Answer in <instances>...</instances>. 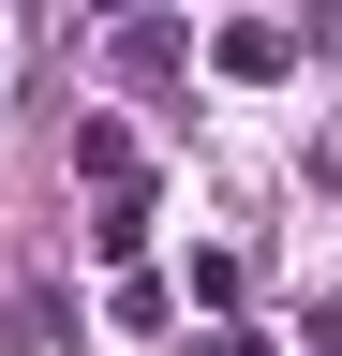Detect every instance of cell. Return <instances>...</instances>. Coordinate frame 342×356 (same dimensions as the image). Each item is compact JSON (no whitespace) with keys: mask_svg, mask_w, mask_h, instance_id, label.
Returning <instances> with one entry per match:
<instances>
[{"mask_svg":"<svg viewBox=\"0 0 342 356\" xmlns=\"http://www.w3.org/2000/svg\"><path fill=\"white\" fill-rule=\"evenodd\" d=\"M179 60H194V30H179V15H104V74H119V89H164Z\"/></svg>","mask_w":342,"mask_h":356,"instance_id":"6da1fadb","label":"cell"},{"mask_svg":"<svg viewBox=\"0 0 342 356\" xmlns=\"http://www.w3.org/2000/svg\"><path fill=\"white\" fill-rule=\"evenodd\" d=\"M208 60H224L238 89H283V74H297V30H283V15H238V30H208Z\"/></svg>","mask_w":342,"mask_h":356,"instance_id":"7a4b0ae2","label":"cell"},{"mask_svg":"<svg viewBox=\"0 0 342 356\" xmlns=\"http://www.w3.org/2000/svg\"><path fill=\"white\" fill-rule=\"evenodd\" d=\"M149 252V193L134 178H90V267H134Z\"/></svg>","mask_w":342,"mask_h":356,"instance_id":"3957f363","label":"cell"},{"mask_svg":"<svg viewBox=\"0 0 342 356\" xmlns=\"http://www.w3.org/2000/svg\"><path fill=\"white\" fill-rule=\"evenodd\" d=\"M75 178H134V134H119V119H75Z\"/></svg>","mask_w":342,"mask_h":356,"instance_id":"277c9868","label":"cell"},{"mask_svg":"<svg viewBox=\"0 0 342 356\" xmlns=\"http://www.w3.org/2000/svg\"><path fill=\"white\" fill-rule=\"evenodd\" d=\"M313 356H342V297H327V312H313Z\"/></svg>","mask_w":342,"mask_h":356,"instance_id":"5b68a950","label":"cell"},{"mask_svg":"<svg viewBox=\"0 0 342 356\" xmlns=\"http://www.w3.org/2000/svg\"><path fill=\"white\" fill-rule=\"evenodd\" d=\"M327 163H342V134H327Z\"/></svg>","mask_w":342,"mask_h":356,"instance_id":"8992f818","label":"cell"}]
</instances>
